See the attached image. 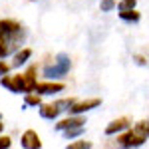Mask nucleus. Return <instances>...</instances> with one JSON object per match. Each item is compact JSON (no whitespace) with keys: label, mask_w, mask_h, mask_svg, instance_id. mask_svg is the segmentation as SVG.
Wrapping results in <instances>:
<instances>
[{"label":"nucleus","mask_w":149,"mask_h":149,"mask_svg":"<svg viewBox=\"0 0 149 149\" xmlns=\"http://www.w3.org/2000/svg\"><path fill=\"white\" fill-rule=\"evenodd\" d=\"M10 64L6 62V60H0V78H4V76H8L10 74Z\"/></svg>","instance_id":"nucleus-19"},{"label":"nucleus","mask_w":149,"mask_h":149,"mask_svg":"<svg viewBox=\"0 0 149 149\" xmlns=\"http://www.w3.org/2000/svg\"><path fill=\"white\" fill-rule=\"evenodd\" d=\"M92 141H88V139H76V141H72L66 145V149H92Z\"/></svg>","instance_id":"nucleus-13"},{"label":"nucleus","mask_w":149,"mask_h":149,"mask_svg":"<svg viewBox=\"0 0 149 149\" xmlns=\"http://www.w3.org/2000/svg\"><path fill=\"white\" fill-rule=\"evenodd\" d=\"M38 109H40V117H44V119H58L60 113L64 111V109H62V105H60V102L42 103Z\"/></svg>","instance_id":"nucleus-10"},{"label":"nucleus","mask_w":149,"mask_h":149,"mask_svg":"<svg viewBox=\"0 0 149 149\" xmlns=\"http://www.w3.org/2000/svg\"><path fill=\"white\" fill-rule=\"evenodd\" d=\"M0 86L6 88L12 93H34L36 86H38V78H36V66H30L24 74H14V76H4L0 78Z\"/></svg>","instance_id":"nucleus-2"},{"label":"nucleus","mask_w":149,"mask_h":149,"mask_svg":"<svg viewBox=\"0 0 149 149\" xmlns=\"http://www.w3.org/2000/svg\"><path fill=\"white\" fill-rule=\"evenodd\" d=\"M30 56H32V50L30 48H20L16 54H14V58H12V68H20V66H24L28 60H30Z\"/></svg>","instance_id":"nucleus-11"},{"label":"nucleus","mask_w":149,"mask_h":149,"mask_svg":"<svg viewBox=\"0 0 149 149\" xmlns=\"http://www.w3.org/2000/svg\"><path fill=\"white\" fill-rule=\"evenodd\" d=\"M10 147H12L10 135H0V149H10Z\"/></svg>","instance_id":"nucleus-20"},{"label":"nucleus","mask_w":149,"mask_h":149,"mask_svg":"<svg viewBox=\"0 0 149 149\" xmlns=\"http://www.w3.org/2000/svg\"><path fill=\"white\" fill-rule=\"evenodd\" d=\"M24 105L26 107H40L42 105V95H38V93H26L24 95Z\"/></svg>","instance_id":"nucleus-12"},{"label":"nucleus","mask_w":149,"mask_h":149,"mask_svg":"<svg viewBox=\"0 0 149 149\" xmlns=\"http://www.w3.org/2000/svg\"><path fill=\"white\" fill-rule=\"evenodd\" d=\"M64 90H66V84H64V81L46 80V81H38L34 93H38V95H56V93L64 92Z\"/></svg>","instance_id":"nucleus-6"},{"label":"nucleus","mask_w":149,"mask_h":149,"mask_svg":"<svg viewBox=\"0 0 149 149\" xmlns=\"http://www.w3.org/2000/svg\"><path fill=\"white\" fill-rule=\"evenodd\" d=\"M119 18L125 20V22H137L141 18V14L137 10H127V12H119Z\"/></svg>","instance_id":"nucleus-14"},{"label":"nucleus","mask_w":149,"mask_h":149,"mask_svg":"<svg viewBox=\"0 0 149 149\" xmlns=\"http://www.w3.org/2000/svg\"><path fill=\"white\" fill-rule=\"evenodd\" d=\"M0 119H2V115H0Z\"/></svg>","instance_id":"nucleus-23"},{"label":"nucleus","mask_w":149,"mask_h":149,"mask_svg":"<svg viewBox=\"0 0 149 149\" xmlns=\"http://www.w3.org/2000/svg\"><path fill=\"white\" fill-rule=\"evenodd\" d=\"M133 127H135V129H139L141 133H145V135L149 137V119H143V121H137V123H135Z\"/></svg>","instance_id":"nucleus-17"},{"label":"nucleus","mask_w":149,"mask_h":149,"mask_svg":"<svg viewBox=\"0 0 149 149\" xmlns=\"http://www.w3.org/2000/svg\"><path fill=\"white\" fill-rule=\"evenodd\" d=\"M115 8V0H102V4H100V10L102 12H109Z\"/></svg>","instance_id":"nucleus-18"},{"label":"nucleus","mask_w":149,"mask_h":149,"mask_svg":"<svg viewBox=\"0 0 149 149\" xmlns=\"http://www.w3.org/2000/svg\"><path fill=\"white\" fill-rule=\"evenodd\" d=\"M2 131H4V123H2V119H0V135H2Z\"/></svg>","instance_id":"nucleus-22"},{"label":"nucleus","mask_w":149,"mask_h":149,"mask_svg":"<svg viewBox=\"0 0 149 149\" xmlns=\"http://www.w3.org/2000/svg\"><path fill=\"white\" fill-rule=\"evenodd\" d=\"M147 139L149 137L145 133H141L139 129L131 127V129H127L123 133L115 135V141H111V147H115V149H137V147H141Z\"/></svg>","instance_id":"nucleus-3"},{"label":"nucleus","mask_w":149,"mask_h":149,"mask_svg":"<svg viewBox=\"0 0 149 149\" xmlns=\"http://www.w3.org/2000/svg\"><path fill=\"white\" fill-rule=\"evenodd\" d=\"M70 68H72V60H70L68 54H58L56 60H54V64H48L44 66V76H46L48 80L56 81L58 78H66L68 76Z\"/></svg>","instance_id":"nucleus-4"},{"label":"nucleus","mask_w":149,"mask_h":149,"mask_svg":"<svg viewBox=\"0 0 149 149\" xmlns=\"http://www.w3.org/2000/svg\"><path fill=\"white\" fill-rule=\"evenodd\" d=\"M32 2H36V0H32Z\"/></svg>","instance_id":"nucleus-24"},{"label":"nucleus","mask_w":149,"mask_h":149,"mask_svg":"<svg viewBox=\"0 0 149 149\" xmlns=\"http://www.w3.org/2000/svg\"><path fill=\"white\" fill-rule=\"evenodd\" d=\"M135 6H137V0H121V2L117 4V10H119V12L135 10Z\"/></svg>","instance_id":"nucleus-15"},{"label":"nucleus","mask_w":149,"mask_h":149,"mask_svg":"<svg viewBox=\"0 0 149 149\" xmlns=\"http://www.w3.org/2000/svg\"><path fill=\"white\" fill-rule=\"evenodd\" d=\"M20 147L22 149H42V139L34 129H26L20 137Z\"/></svg>","instance_id":"nucleus-9"},{"label":"nucleus","mask_w":149,"mask_h":149,"mask_svg":"<svg viewBox=\"0 0 149 149\" xmlns=\"http://www.w3.org/2000/svg\"><path fill=\"white\" fill-rule=\"evenodd\" d=\"M102 105V100L100 97H88V100H76L74 105L68 109L70 115H84L88 113V111H92L95 107H100Z\"/></svg>","instance_id":"nucleus-5"},{"label":"nucleus","mask_w":149,"mask_h":149,"mask_svg":"<svg viewBox=\"0 0 149 149\" xmlns=\"http://www.w3.org/2000/svg\"><path fill=\"white\" fill-rule=\"evenodd\" d=\"M24 38H26V32H24L22 24L10 20V18H2L0 20V60L10 56L12 52L16 54Z\"/></svg>","instance_id":"nucleus-1"},{"label":"nucleus","mask_w":149,"mask_h":149,"mask_svg":"<svg viewBox=\"0 0 149 149\" xmlns=\"http://www.w3.org/2000/svg\"><path fill=\"white\" fill-rule=\"evenodd\" d=\"M127 129H131L129 117H117V119L109 121V123L105 125V135L113 137V135H119V133H123V131H127Z\"/></svg>","instance_id":"nucleus-8"},{"label":"nucleus","mask_w":149,"mask_h":149,"mask_svg":"<svg viewBox=\"0 0 149 149\" xmlns=\"http://www.w3.org/2000/svg\"><path fill=\"white\" fill-rule=\"evenodd\" d=\"M84 131H86V127H78V129H68V131H64V137L66 139H76L78 137H81L84 135Z\"/></svg>","instance_id":"nucleus-16"},{"label":"nucleus","mask_w":149,"mask_h":149,"mask_svg":"<svg viewBox=\"0 0 149 149\" xmlns=\"http://www.w3.org/2000/svg\"><path fill=\"white\" fill-rule=\"evenodd\" d=\"M78 127H86V117L84 115H68L56 123V131L64 133L68 129H78Z\"/></svg>","instance_id":"nucleus-7"},{"label":"nucleus","mask_w":149,"mask_h":149,"mask_svg":"<svg viewBox=\"0 0 149 149\" xmlns=\"http://www.w3.org/2000/svg\"><path fill=\"white\" fill-rule=\"evenodd\" d=\"M133 60H135L137 66H145V64H147V60H145L143 56H133Z\"/></svg>","instance_id":"nucleus-21"}]
</instances>
